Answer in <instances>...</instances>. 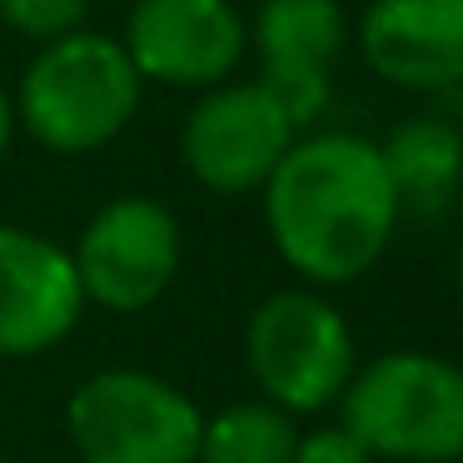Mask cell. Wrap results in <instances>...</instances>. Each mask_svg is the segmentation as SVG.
Listing matches in <instances>:
<instances>
[{"label":"cell","mask_w":463,"mask_h":463,"mask_svg":"<svg viewBox=\"0 0 463 463\" xmlns=\"http://www.w3.org/2000/svg\"><path fill=\"white\" fill-rule=\"evenodd\" d=\"M260 194L279 260L314 289L364 279L403 214L379 145L349 130L299 135Z\"/></svg>","instance_id":"obj_1"},{"label":"cell","mask_w":463,"mask_h":463,"mask_svg":"<svg viewBox=\"0 0 463 463\" xmlns=\"http://www.w3.org/2000/svg\"><path fill=\"white\" fill-rule=\"evenodd\" d=\"M145 80L115 35L75 31L41 45L15 85V130L51 155H90L130 130Z\"/></svg>","instance_id":"obj_2"},{"label":"cell","mask_w":463,"mask_h":463,"mask_svg":"<svg viewBox=\"0 0 463 463\" xmlns=\"http://www.w3.org/2000/svg\"><path fill=\"white\" fill-rule=\"evenodd\" d=\"M339 423L373 453L399 463L463 458V369L423 349L379 354L354 369L339 399Z\"/></svg>","instance_id":"obj_3"},{"label":"cell","mask_w":463,"mask_h":463,"mask_svg":"<svg viewBox=\"0 0 463 463\" xmlns=\"http://www.w3.org/2000/svg\"><path fill=\"white\" fill-rule=\"evenodd\" d=\"M244 364L260 393L284 409L324 413L354 379V329L319 289H274L244 324Z\"/></svg>","instance_id":"obj_4"},{"label":"cell","mask_w":463,"mask_h":463,"mask_svg":"<svg viewBox=\"0 0 463 463\" xmlns=\"http://www.w3.org/2000/svg\"><path fill=\"white\" fill-rule=\"evenodd\" d=\"M200 403L150 369H100L65 403L80 463H200Z\"/></svg>","instance_id":"obj_5"},{"label":"cell","mask_w":463,"mask_h":463,"mask_svg":"<svg viewBox=\"0 0 463 463\" xmlns=\"http://www.w3.org/2000/svg\"><path fill=\"white\" fill-rule=\"evenodd\" d=\"M180 220L150 194H120L90 214L71 260L85 304L105 314H140L180 274Z\"/></svg>","instance_id":"obj_6"},{"label":"cell","mask_w":463,"mask_h":463,"mask_svg":"<svg viewBox=\"0 0 463 463\" xmlns=\"http://www.w3.org/2000/svg\"><path fill=\"white\" fill-rule=\"evenodd\" d=\"M294 140L299 130L260 80H224L190 105L180 130V160L204 190L250 194L264 190Z\"/></svg>","instance_id":"obj_7"},{"label":"cell","mask_w":463,"mask_h":463,"mask_svg":"<svg viewBox=\"0 0 463 463\" xmlns=\"http://www.w3.org/2000/svg\"><path fill=\"white\" fill-rule=\"evenodd\" d=\"M120 45L140 80L214 90L240 71L250 21L234 0H135Z\"/></svg>","instance_id":"obj_8"},{"label":"cell","mask_w":463,"mask_h":463,"mask_svg":"<svg viewBox=\"0 0 463 463\" xmlns=\"http://www.w3.org/2000/svg\"><path fill=\"white\" fill-rule=\"evenodd\" d=\"M80 314L85 289L71 250L21 224H0V359L61 349Z\"/></svg>","instance_id":"obj_9"},{"label":"cell","mask_w":463,"mask_h":463,"mask_svg":"<svg viewBox=\"0 0 463 463\" xmlns=\"http://www.w3.org/2000/svg\"><path fill=\"white\" fill-rule=\"evenodd\" d=\"M250 45L264 61L260 85L294 130H304L329 105V65L349 45V15L339 0H260Z\"/></svg>","instance_id":"obj_10"},{"label":"cell","mask_w":463,"mask_h":463,"mask_svg":"<svg viewBox=\"0 0 463 463\" xmlns=\"http://www.w3.org/2000/svg\"><path fill=\"white\" fill-rule=\"evenodd\" d=\"M354 41L364 65L399 90L443 95L463 85V0H369Z\"/></svg>","instance_id":"obj_11"},{"label":"cell","mask_w":463,"mask_h":463,"mask_svg":"<svg viewBox=\"0 0 463 463\" xmlns=\"http://www.w3.org/2000/svg\"><path fill=\"white\" fill-rule=\"evenodd\" d=\"M379 155L403 210L439 214L463 180V130L449 120H433V115L393 125Z\"/></svg>","instance_id":"obj_12"},{"label":"cell","mask_w":463,"mask_h":463,"mask_svg":"<svg viewBox=\"0 0 463 463\" xmlns=\"http://www.w3.org/2000/svg\"><path fill=\"white\" fill-rule=\"evenodd\" d=\"M299 429L269 399H240L200 429V463H289Z\"/></svg>","instance_id":"obj_13"},{"label":"cell","mask_w":463,"mask_h":463,"mask_svg":"<svg viewBox=\"0 0 463 463\" xmlns=\"http://www.w3.org/2000/svg\"><path fill=\"white\" fill-rule=\"evenodd\" d=\"M85 15H90V0H0V21L41 45L85 31Z\"/></svg>","instance_id":"obj_14"},{"label":"cell","mask_w":463,"mask_h":463,"mask_svg":"<svg viewBox=\"0 0 463 463\" xmlns=\"http://www.w3.org/2000/svg\"><path fill=\"white\" fill-rule=\"evenodd\" d=\"M289 463H373V453L364 449L344 423H324V429L299 433Z\"/></svg>","instance_id":"obj_15"},{"label":"cell","mask_w":463,"mask_h":463,"mask_svg":"<svg viewBox=\"0 0 463 463\" xmlns=\"http://www.w3.org/2000/svg\"><path fill=\"white\" fill-rule=\"evenodd\" d=\"M11 140H15V100H11V90L0 85V155L11 150Z\"/></svg>","instance_id":"obj_16"},{"label":"cell","mask_w":463,"mask_h":463,"mask_svg":"<svg viewBox=\"0 0 463 463\" xmlns=\"http://www.w3.org/2000/svg\"><path fill=\"white\" fill-rule=\"evenodd\" d=\"M458 294H463V250H458Z\"/></svg>","instance_id":"obj_17"},{"label":"cell","mask_w":463,"mask_h":463,"mask_svg":"<svg viewBox=\"0 0 463 463\" xmlns=\"http://www.w3.org/2000/svg\"><path fill=\"white\" fill-rule=\"evenodd\" d=\"M0 463H5V458H0Z\"/></svg>","instance_id":"obj_18"}]
</instances>
